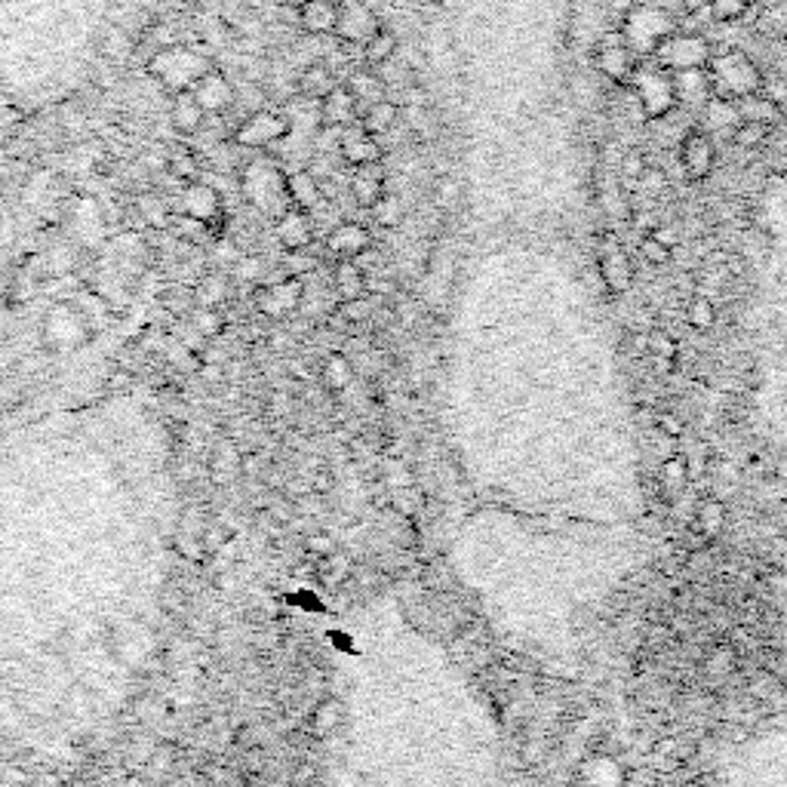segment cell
Listing matches in <instances>:
<instances>
[{"mask_svg": "<svg viewBox=\"0 0 787 787\" xmlns=\"http://www.w3.org/2000/svg\"><path fill=\"white\" fill-rule=\"evenodd\" d=\"M114 0H0V102H65L99 65Z\"/></svg>", "mask_w": 787, "mask_h": 787, "instance_id": "cell-1", "label": "cell"}, {"mask_svg": "<svg viewBox=\"0 0 787 787\" xmlns=\"http://www.w3.org/2000/svg\"><path fill=\"white\" fill-rule=\"evenodd\" d=\"M216 62L213 56L200 50V47H188V44H170L160 47L151 53V59L145 62V71L157 80L160 87H167L170 93H185L191 90L197 80L213 71Z\"/></svg>", "mask_w": 787, "mask_h": 787, "instance_id": "cell-2", "label": "cell"}, {"mask_svg": "<svg viewBox=\"0 0 787 787\" xmlns=\"http://www.w3.org/2000/svg\"><path fill=\"white\" fill-rule=\"evenodd\" d=\"M240 194L246 203L268 219H280L286 210H293V200L286 191V173L271 160H250L240 170Z\"/></svg>", "mask_w": 787, "mask_h": 787, "instance_id": "cell-3", "label": "cell"}, {"mask_svg": "<svg viewBox=\"0 0 787 787\" xmlns=\"http://www.w3.org/2000/svg\"><path fill=\"white\" fill-rule=\"evenodd\" d=\"M289 117L280 114V111H268V108H259V111H250L234 130V145L237 148H253V151H268V148H277L286 136H289Z\"/></svg>", "mask_w": 787, "mask_h": 787, "instance_id": "cell-4", "label": "cell"}, {"mask_svg": "<svg viewBox=\"0 0 787 787\" xmlns=\"http://www.w3.org/2000/svg\"><path fill=\"white\" fill-rule=\"evenodd\" d=\"M621 34H625V47H628L631 53L646 56V53H655L661 40L671 34V19H668L665 13H658V10L643 7V10L628 13Z\"/></svg>", "mask_w": 787, "mask_h": 787, "instance_id": "cell-5", "label": "cell"}, {"mask_svg": "<svg viewBox=\"0 0 787 787\" xmlns=\"http://www.w3.org/2000/svg\"><path fill=\"white\" fill-rule=\"evenodd\" d=\"M714 84L723 90L726 99H744L754 96V90H760L763 80L751 65V59H744L741 53H729L714 62Z\"/></svg>", "mask_w": 787, "mask_h": 787, "instance_id": "cell-6", "label": "cell"}, {"mask_svg": "<svg viewBox=\"0 0 787 787\" xmlns=\"http://www.w3.org/2000/svg\"><path fill=\"white\" fill-rule=\"evenodd\" d=\"M382 25L363 0H339L336 7V34L345 44H366Z\"/></svg>", "mask_w": 787, "mask_h": 787, "instance_id": "cell-7", "label": "cell"}, {"mask_svg": "<svg viewBox=\"0 0 787 787\" xmlns=\"http://www.w3.org/2000/svg\"><path fill=\"white\" fill-rule=\"evenodd\" d=\"M188 93L197 99V105L206 111V117H210V114H225V111H231L234 102H237L234 84H231V80H228L219 68L206 71Z\"/></svg>", "mask_w": 787, "mask_h": 787, "instance_id": "cell-8", "label": "cell"}, {"mask_svg": "<svg viewBox=\"0 0 787 787\" xmlns=\"http://www.w3.org/2000/svg\"><path fill=\"white\" fill-rule=\"evenodd\" d=\"M668 68L674 71H686V68H701L708 62V44L701 37L692 34H677V37H665L655 50Z\"/></svg>", "mask_w": 787, "mask_h": 787, "instance_id": "cell-9", "label": "cell"}, {"mask_svg": "<svg viewBox=\"0 0 787 787\" xmlns=\"http://www.w3.org/2000/svg\"><path fill=\"white\" fill-rule=\"evenodd\" d=\"M637 99L643 102V108H646L649 117L668 114V111L677 105V96H674V77H671L668 71L643 74V77L637 80Z\"/></svg>", "mask_w": 787, "mask_h": 787, "instance_id": "cell-10", "label": "cell"}, {"mask_svg": "<svg viewBox=\"0 0 787 787\" xmlns=\"http://www.w3.org/2000/svg\"><path fill=\"white\" fill-rule=\"evenodd\" d=\"M680 163H683V170L692 182L708 179L717 167V151H714L711 139L701 130H692L680 145Z\"/></svg>", "mask_w": 787, "mask_h": 787, "instance_id": "cell-11", "label": "cell"}, {"mask_svg": "<svg viewBox=\"0 0 787 787\" xmlns=\"http://www.w3.org/2000/svg\"><path fill=\"white\" fill-rule=\"evenodd\" d=\"M600 243H606V246H603V256H600V277H603V286L609 289V293H625V289L631 286V280H634L631 259L625 256V250H621L615 237L606 234Z\"/></svg>", "mask_w": 787, "mask_h": 787, "instance_id": "cell-12", "label": "cell"}, {"mask_svg": "<svg viewBox=\"0 0 787 787\" xmlns=\"http://www.w3.org/2000/svg\"><path fill=\"white\" fill-rule=\"evenodd\" d=\"M182 210L191 222H200V225H213L219 222L222 216V197L213 185H203V182H194L182 191Z\"/></svg>", "mask_w": 787, "mask_h": 787, "instance_id": "cell-13", "label": "cell"}, {"mask_svg": "<svg viewBox=\"0 0 787 787\" xmlns=\"http://www.w3.org/2000/svg\"><path fill=\"white\" fill-rule=\"evenodd\" d=\"M345 163L351 167H369V163H379L382 160V142L379 136H369L363 127H348L342 130V145H339Z\"/></svg>", "mask_w": 787, "mask_h": 787, "instance_id": "cell-14", "label": "cell"}, {"mask_svg": "<svg viewBox=\"0 0 787 787\" xmlns=\"http://www.w3.org/2000/svg\"><path fill=\"white\" fill-rule=\"evenodd\" d=\"M317 114H320V123H326V127H339V130H348L360 120V108L345 87H336L333 93H326L320 99Z\"/></svg>", "mask_w": 787, "mask_h": 787, "instance_id": "cell-15", "label": "cell"}, {"mask_svg": "<svg viewBox=\"0 0 787 787\" xmlns=\"http://www.w3.org/2000/svg\"><path fill=\"white\" fill-rule=\"evenodd\" d=\"M372 246V237L363 225L357 222H345V225H336L333 234L326 237V250L339 256V259H357L363 250Z\"/></svg>", "mask_w": 787, "mask_h": 787, "instance_id": "cell-16", "label": "cell"}, {"mask_svg": "<svg viewBox=\"0 0 787 787\" xmlns=\"http://www.w3.org/2000/svg\"><path fill=\"white\" fill-rule=\"evenodd\" d=\"M594 62H597V68H600L609 80H615V84H628V80L634 77L631 50L621 44L618 37H615V44H600V47H597Z\"/></svg>", "mask_w": 787, "mask_h": 787, "instance_id": "cell-17", "label": "cell"}, {"mask_svg": "<svg viewBox=\"0 0 787 787\" xmlns=\"http://www.w3.org/2000/svg\"><path fill=\"white\" fill-rule=\"evenodd\" d=\"M277 240L286 246V250H308L314 240V228H311V216L305 210H286L277 219Z\"/></svg>", "mask_w": 787, "mask_h": 787, "instance_id": "cell-18", "label": "cell"}, {"mask_svg": "<svg viewBox=\"0 0 787 787\" xmlns=\"http://www.w3.org/2000/svg\"><path fill=\"white\" fill-rule=\"evenodd\" d=\"M345 90L354 96L357 108L363 105V111H366L369 105H376V102L388 99V87H385V80H382L376 71H369V68H357V71H351V77H348Z\"/></svg>", "mask_w": 787, "mask_h": 787, "instance_id": "cell-19", "label": "cell"}, {"mask_svg": "<svg viewBox=\"0 0 787 787\" xmlns=\"http://www.w3.org/2000/svg\"><path fill=\"white\" fill-rule=\"evenodd\" d=\"M339 84H336V77H333V68L329 65H323V62H314V65H308V68H302L299 71V77H296V93H299V99H323L326 93H333Z\"/></svg>", "mask_w": 787, "mask_h": 787, "instance_id": "cell-20", "label": "cell"}, {"mask_svg": "<svg viewBox=\"0 0 787 787\" xmlns=\"http://www.w3.org/2000/svg\"><path fill=\"white\" fill-rule=\"evenodd\" d=\"M286 191H289V200H293L296 210H317L323 203V194H320V182L308 173V170H293L286 173Z\"/></svg>", "mask_w": 787, "mask_h": 787, "instance_id": "cell-21", "label": "cell"}, {"mask_svg": "<svg viewBox=\"0 0 787 787\" xmlns=\"http://www.w3.org/2000/svg\"><path fill=\"white\" fill-rule=\"evenodd\" d=\"M336 7L329 0H305V4L296 10L299 13V25L308 34H333L336 31Z\"/></svg>", "mask_w": 787, "mask_h": 787, "instance_id": "cell-22", "label": "cell"}, {"mask_svg": "<svg viewBox=\"0 0 787 787\" xmlns=\"http://www.w3.org/2000/svg\"><path fill=\"white\" fill-rule=\"evenodd\" d=\"M382 194H385V173H379L376 163H369V167H357V173L351 179V197L369 210V206L376 203Z\"/></svg>", "mask_w": 787, "mask_h": 787, "instance_id": "cell-23", "label": "cell"}, {"mask_svg": "<svg viewBox=\"0 0 787 787\" xmlns=\"http://www.w3.org/2000/svg\"><path fill=\"white\" fill-rule=\"evenodd\" d=\"M674 96L683 105H704L708 99V77H704L701 68H686V71H674Z\"/></svg>", "mask_w": 787, "mask_h": 787, "instance_id": "cell-24", "label": "cell"}, {"mask_svg": "<svg viewBox=\"0 0 787 787\" xmlns=\"http://www.w3.org/2000/svg\"><path fill=\"white\" fill-rule=\"evenodd\" d=\"M170 120L173 127L182 130V133H197L206 120V111L197 105V99L185 90V93H176L173 102H170Z\"/></svg>", "mask_w": 787, "mask_h": 787, "instance_id": "cell-25", "label": "cell"}, {"mask_svg": "<svg viewBox=\"0 0 787 787\" xmlns=\"http://www.w3.org/2000/svg\"><path fill=\"white\" fill-rule=\"evenodd\" d=\"M299 299H302V283L299 280H283V283H274L271 289H262L259 305L268 314H283L289 308H296Z\"/></svg>", "mask_w": 787, "mask_h": 787, "instance_id": "cell-26", "label": "cell"}, {"mask_svg": "<svg viewBox=\"0 0 787 787\" xmlns=\"http://www.w3.org/2000/svg\"><path fill=\"white\" fill-rule=\"evenodd\" d=\"M397 117H400V105L391 102V99H382V102L369 105V108L360 114V127H363L369 136H382V133H388V130L394 127Z\"/></svg>", "mask_w": 787, "mask_h": 787, "instance_id": "cell-27", "label": "cell"}, {"mask_svg": "<svg viewBox=\"0 0 787 787\" xmlns=\"http://www.w3.org/2000/svg\"><path fill=\"white\" fill-rule=\"evenodd\" d=\"M397 50H400V40H397V34L391 31V28H379L376 34H372L366 44H363V59H366V65H385V62H391L394 56H397Z\"/></svg>", "mask_w": 787, "mask_h": 787, "instance_id": "cell-28", "label": "cell"}, {"mask_svg": "<svg viewBox=\"0 0 787 787\" xmlns=\"http://www.w3.org/2000/svg\"><path fill=\"white\" fill-rule=\"evenodd\" d=\"M336 289H339V296L345 302L348 299H360V296H366V274L351 259H339V265H336Z\"/></svg>", "mask_w": 787, "mask_h": 787, "instance_id": "cell-29", "label": "cell"}, {"mask_svg": "<svg viewBox=\"0 0 787 787\" xmlns=\"http://www.w3.org/2000/svg\"><path fill=\"white\" fill-rule=\"evenodd\" d=\"M738 114H741V120H754V123H766V127H772L775 117H778V105L769 102L766 96H744V99H738Z\"/></svg>", "mask_w": 787, "mask_h": 787, "instance_id": "cell-30", "label": "cell"}, {"mask_svg": "<svg viewBox=\"0 0 787 787\" xmlns=\"http://www.w3.org/2000/svg\"><path fill=\"white\" fill-rule=\"evenodd\" d=\"M695 529H701L708 538L720 535V529H726V508L717 499H708L704 505L695 508Z\"/></svg>", "mask_w": 787, "mask_h": 787, "instance_id": "cell-31", "label": "cell"}, {"mask_svg": "<svg viewBox=\"0 0 787 787\" xmlns=\"http://www.w3.org/2000/svg\"><path fill=\"white\" fill-rule=\"evenodd\" d=\"M369 213H372V219H376L382 228H397V225L403 222V213H406V210H403V200H400L397 194H388V191H385L376 203L369 206Z\"/></svg>", "mask_w": 787, "mask_h": 787, "instance_id": "cell-32", "label": "cell"}, {"mask_svg": "<svg viewBox=\"0 0 787 787\" xmlns=\"http://www.w3.org/2000/svg\"><path fill=\"white\" fill-rule=\"evenodd\" d=\"M686 320H689L692 329H711V326L717 323V308H714V302L704 299V296L692 299L689 308H686Z\"/></svg>", "mask_w": 787, "mask_h": 787, "instance_id": "cell-33", "label": "cell"}, {"mask_svg": "<svg viewBox=\"0 0 787 787\" xmlns=\"http://www.w3.org/2000/svg\"><path fill=\"white\" fill-rule=\"evenodd\" d=\"M769 127L766 123H754V120H741L735 127V145L738 148H760L769 139Z\"/></svg>", "mask_w": 787, "mask_h": 787, "instance_id": "cell-34", "label": "cell"}, {"mask_svg": "<svg viewBox=\"0 0 787 787\" xmlns=\"http://www.w3.org/2000/svg\"><path fill=\"white\" fill-rule=\"evenodd\" d=\"M735 665H738V652L732 646H720L708 655V665L704 668H708V677H726Z\"/></svg>", "mask_w": 787, "mask_h": 787, "instance_id": "cell-35", "label": "cell"}, {"mask_svg": "<svg viewBox=\"0 0 787 787\" xmlns=\"http://www.w3.org/2000/svg\"><path fill=\"white\" fill-rule=\"evenodd\" d=\"M640 253H643V259H646L649 265H668V262L674 259L671 246H665L655 234H646V237L640 240Z\"/></svg>", "mask_w": 787, "mask_h": 787, "instance_id": "cell-36", "label": "cell"}, {"mask_svg": "<svg viewBox=\"0 0 787 787\" xmlns=\"http://www.w3.org/2000/svg\"><path fill=\"white\" fill-rule=\"evenodd\" d=\"M708 120L714 123V127H738L741 114H738V105H726V99H711L708 102Z\"/></svg>", "mask_w": 787, "mask_h": 787, "instance_id": "cell-37", "label": "cell"}, {"mask_svg": "<svg viewBox=\"0 0 787 787\" xmlns=\"http://www.w3.org/2000/svg\"><path fill=\"white\" fill-rule=\"evenodd\" d=\"M686 480H689V465H686V459H665V465H661V483H665L668 489H683L686 486Z\"/></svg>", "mask_w": 787, "mask_h": 787, "instance_id": "cell-38", "label": "cell"}, {"mask_svg": "<svg viewBox=\"0 0 787 787\" xmlns=\"http://www.w3.org/2000/svg\"><path fill=\"white\" fill-rule=\"evenodd\" d=\"M748 7H751V0H714V4H711L714 19H720V22H732V19L744 16V13H748Z\"/></svg>", "mask_w": 787, "mask_h": 787, "instance_id": "cell-39", "label": "cell"}, {"mask_svg": "<svg viewBox=\"0 0 787 787\" xmlns=\"http://www.w3.org/2000/svg\"><path fill=\"white\" fill-rule=\"evenodd\" d=\"M625 787H658V772L655 769H634V772H628Z\"/></svg>", "mask_w": 787, "mask_h": 787, "instance_id": "cell-40", "label": "cell"}, {"mask_svg": "<svg viewBox=\"0 0 787 787\" xmlns=\"http://www.w3.org/2000/svg\"><path fill=\"white\" fill-rule=\"evenodd\" d=\"M643 170H646V157H643V154H637V151H628V157L621 160V173L631 176V179H640V176H643Z\"/></svg>", "mask_w": 787, "mask_h": 787, "instance_id": "cell-41", "label": "cell"}, {"mask_svg": "<svg viewBox=\"0 0 787 787\" xmlns=\"http://www.w3.org/2000/svg\"><path fill=\"white\" fill-rule=\"evenodd\" d=\"M637 182H640L646 191H652V194H658V191H665V188H668V179H665V173H661V170H649V167L643 170V176H640Z\"/></svg>", "mask_w": 787, "mask_h": 787, "instance_id": "cell-42", "label": "cell"}, {"mask_svg": "<svg viewBox=\"0 0 787 787\" xmlns=\"http://www.w3.org/2000/svg\"><path fill=\"white\" fill-rule=\"evenodd\" d=\"M342 314H345L348 320H366V317L372 314V308H369L366 296H360V299H348V302L342 305Z\"/></svg>", "mask_w": 787, "mask_h": 787, "instance_id": "cell-43", "label": "cell"}, {"mask_svg": "<svg viewBox=\"0 0 787 787\" xmlns=\"http://www.w3.org/2000/svg\"><path fill=\"white\" fill-rule=\"evenodd\" d=\"M286 268H289V274H305V271L314 268V259H308L305 250H289V256H286Z\"/></svg>", "mask_w": 787, "mask_h": 787, "instance_id": "cell-44", "label": "cell"}, {"mask_svg": "<svg viewBox=\"0 0 787 787\" xmlns=\"http://www.w3.org/2000/svg\"><path fill=\"white\" fill-rule=\"evenodd\" d=\"M766 90V99L775 102V105H784L787 102V80L775 77V80H766V84H760Z\"/></svg>", "mask_w": 787, "mask_h": 787, "instance_id": "cell-45", "label": "cell"}, {"mask_svg": "<svg viewBox=\"0 0 787 787\" xmlns=\"http://www.w3.org/2000/svg\"><path fill=\"white\" fill-rule=\"evenodd\" d=\"M455 197H459V185H455V179L443 176V179L437 182V200H440L443 206H452Z\"/></svg>", "mask_w": 787, "mask_h": 787, "instance_id": "cell-46", "label": "cell"}, {"mask_svg": "<svg viewBox=\"0 0 787 787\" xmlns=\"http://www.w3.org/2000/svg\"><path fill=\"white\" fill-rule=\"evenodd\" d=\"M658 431L668 434V437H680L683 434V422L674 416V412H661V416H658Z\"/></svg>", "mask_w": 787, "mask_h": 787, "instance_id": "cell-47", "label": "cell"}, {"mask_svg": "<svg viewBox=\"0 0 787 787\" xmlns=\"http://www.w3.org/2000/svg\"><path fill=\"white\" fill-rule=\"evenodd\" d=\"M237 268H240V274H243V277H250V280H253V277H259V271H262L259 259H243Z\"/></svg>", "mask_w": 787, "mask_h": 787, "instance_id": "cell-48", "label": "cell"}, {"mask_svg": "<svg viewBox=\"0 0 787 787\" xmlns=\"http://www.w3.org/2000/svg\"><path fill=\"white\" fill-rule=\"evenodd\" d=\"M277 4H283V7H293V10H299L305 0H277Z\"/></svg>", "mask_w": 787, "mask_h": 787, "instance_id": "cell-49", "label": "cell"}, {"mask_svg": "<svg viewBox=\"0 0 787 787\" xmlns=\"http://www.w3.org/2000/svg\"><path fill=\"white\" fill-rule=\"evenodd\" d=\"M677 787H701L698 781H683V784H677Z\"/></svg>", "mask_w": 787, "mask_h": 787, "instance_id": "cell-50", "label": "cell"}, {"mask_svg": "<svg viewBox=\"0 0 787 787\" xmlns=\"http://www.w3.org/2000/svg\"><path fill=\"white\" fill-rule=\"evenodd\" d=\"M329 4H339V0H329Z\"/></svg>", "mask_w": 787, "mask_h": 787, "instance_id": "cell-51", "label": "cell"}, {"mask_svg": "<svg viewBox=\"0 0 787 787\" xmlns=\"http://www.w3.org/2000/svg\"><path fill=\"white\" fill-rule=\"evenodd\" d=\"M0 108H7V105H4V102H0Z\"/></svg>", "mask_w": 787, "mask_h": 787, "instance_id": "cell-52", "label": "cell"}]
</instances>
